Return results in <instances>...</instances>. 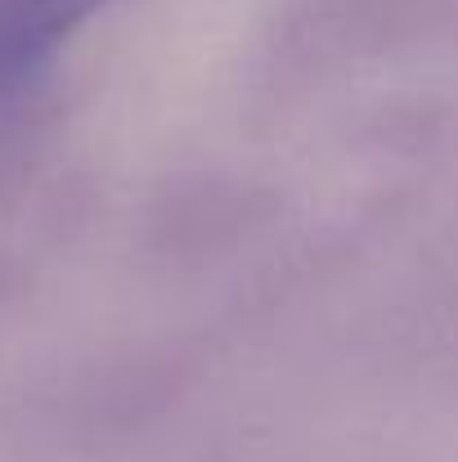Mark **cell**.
I'll list each match as a JSON object with an SVG mask.
<instances>
[{"mask_svg": "<svg viewBox=\"0 0 458 462\" xmlns=\"http://www.w3.org/2000/svg\"><path fill=\"white\" fill-rule=\"evenodd\" d=\"M104 0H0V104L27 90Z\"/></svg>", "mask_w": 458, "mask_h": 462, "instance_id": "cell-1", "label": "cell"}]
</instances>
